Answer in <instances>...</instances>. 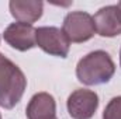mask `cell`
<instances>
[{
  "mask_svg": "<svg viewBox=\"0 0 121 119\" xmlns=\"http://www.w3.org/2000/svg\"><path fill=\"white\" fill-rule=\"evenodd\" d=\"M116 73V64L106 51H93L76 64V77L85 86L108 83Z\"/></svg>",
  "mask_w": 121,
  "mask_h": 119,
  "instance_id": "6da1fadb",
  "label": "cell"
},
{
  "mask_svg": "<svg viewBox=\"0 0 121 119\" xmlns=\"http://www.w3.org/2000/svg\"><path fill=\"white\" fill-rule=\"evenodd\" d=\"M27 79L23 70L0 53V107L13 109L23 98Z\"/></svg>",
  "mask_w": 121,
  "mask_h": 119,
  "instance_id": "7a4b0ae2",
  "label": "cell"
},
{
  "mask_svg": "<svg viewBox=\"0 0 121 119\" xmlns=\"http://www.w3.org/2000/svg\"><path fill=\"white\" fill-rule=\"evenodd\" d=\"M62 31L68 36L69 42L82 44L91 39L96 34L93 16L86 11H70L65 16Z\"/></svg>",
  "mask_w": 121,
  "mask_h": 119,
  "instance_id": "3957f363",
  "label": "cell"
},
{
  "mask_svg": "<svg viewBox=\"0 0 121 119\" xmlns=\"http://www.w3.org/2000/svg\"><path fill=\"white\" fill-rule=\"evenodd\" d=\"M37 46L51 56L65 59L69 53L70 42L65 32L58 27H39L35 30Z\"/></svg>",
  "mask_w": 121,
  "mask_h": 119,
  "instance_id": "277c9868",
  "label": "cell"
},
{
  "mask_svg": "<svg viewBox=\"0 0 121 119\" xmlns=\"http://www.w3.org/2000/svg\"><path fill=\"white\" fill-rule=\"evenodd\" d=\"M66 108L72 119H91L99 108V95L91 90H75L68 97Z\"/></svg>",
  "mask_w": 121,
  "mask_h": 119,
  "instance_id": "5b68a950",
  "label": "cell"
},
{
  "mask_svg": "<svg viewBox=\"0 0 121 119\" xmlns=\"http://www.w3.org/2000/svg\"><path fill=\"white\" fill-rule=\"evenodd\" d=\"M35 30L31 24L24 23H11L3 34L4 41L16 51L26 52L30 51L34 46H37V39H35Z\"/></svg>",
  "mask_w": 121,
  "mask_h": 119,
  "instance_id": "8992f818",
  "label": "cell"
},
{
  "mask_svg": "<svg viewBox=\"0 0 121 119\" xmlns=\"http://www.w3.org/2000/svg\"><path fill=\"white\" fill-rule=\"evenodd\" d=\"M96 32L104 38H113L121 34V10L118 6L101 7L93 17Z\"/></svg>",
  "mask_w": 121,
  "mask_h": 119,
  "instance_id": "52a82bcc",
  "label": "cell"
},
{
  "mask_svg": "<svg viewBox=\"0 0 121 119\" xmlns=\"http://www.w3.org/2000/svg\"><path fill=\"white\" fill-rule=\"evenodd\" d=\"M28 119H55L56 102L49 92H37L31 97L26 108Z\"/></svg>",
  "mask_w": 121,
  "mask_h": 119,
  "instance_id": "ba28073f",
  "label": "cell"
},
{
  "mask_svg": "<svg viewBox=\"0 0 121 119\" xmlns=\"http://www.w3.org/2000/svg\"><path fill=\"white\" fill-rule=\"evenodd\" d=\"M11 16L24 24H31L38 21L44 13V3L39 0H11L9 3Z\"/></svg>",
  "mask_w": 121,
  "mask_h": 119,
  "instance_id": "9c48e42d",
  "label": "cell"
},
{
  "mask_svg": "<svg viewBox=\"0 0 121 119\" xmlns=\"http://www.w3.org/2000/svg\"><path fill=\"white\" fill-rule=\"evenodd\" d=\"M103 119H121V97H114L104 108Z\"/></svg>",
  "mask_w": 121,
  "mask_h": 119,
  "instance_id": "30bf717a",
  "label": "cell"
},
{
  "mask_svg": "<svg viewBox=\"0 0 121 119\" xmlns=\"http://www.w3.org/2000/svg\"><path fill=\"white\" fill-rule=\"evenodd\" d=\"M117 6H118V8H120V10H121V1H120V3H118V4H117Z\"/></svg>",
  "mask_w": 121,
  "mask_h": 119,
  "instance_id": "8fae6325",
  "label": "cell"
},
{
  "mask_svg": "<svg viewBox=\"0 0 121 119\" xmlns=\"http://www.w3.org/2000/svg\"><path fill=\"white\" fill-rule=\"evenodd\" d=\"M120 66H121V49H120Z\"/></svg>",
  "mask_w": 121,
  "mask_h": 119,
  "instance_id": "7c38bea8",
  "label": "cell"
},
{
  "mask_svg": "<svg viewBox=\"0 0 121 119\" xmlns=\"http://www.w3.org/2000/svg\"><path fill=\"white\" fill-rule=\"evenodd\" d=\"M0 119H1V115H0Z\"/></svg>",
  "mask_w": 121,
  "mask_h": 119,
  "instance_id": "4fadbf2b",
  "label": "cell"
},
{
  "mask_svg": "<svg viewBox=\"0 0 121 119\" xmlns=\"http://www.w3.org/2000/svg\"><path fill=\"white\" fill-rule=\"evenodd\" d=\"M55 119H56V118H55Z\"/></svg>",
  "mask_w": 121,
  "mask_h": 119,
  "instance_id": "5bb4252c",
  "label": "cell"
}]
</instances>
